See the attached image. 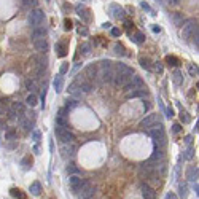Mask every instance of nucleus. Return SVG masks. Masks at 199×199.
Segmentation results:
<instances>
[{"instance_id":"f257e3e1","label":"nucleus","mask_w":199,"mask_h":199,"mask_svg":"<svg viewBox=\"0 0 199 199\" xmlns=\"http://www.w3.org/2000/svg\"><path fill=\"white\" fill-rule=\"evenodd\" d=\"M182 37L185 40H191L193 38V35L197 32V21L196 19H188L187 23L182 24Z\"/></svg>"},{"instance_id":"f03ea898","label":"nucleus","mask_w":199,"mask_h":199,"mask_svg":"<svg viewBox=\"0 0 199 199\" xmlns=\"http://www.w3.org/2000/svg\"><path fill=\"white\" fill-rule=\"evenodd\" d=\"M148 134H150V137L155 140L156 145L162 147V145L166 144V134H164V129H162V124H161V123H159L158 126H153Z\"/></svg>"},{"instance_id":"7ed1b4c3","label":"nucleus","mask_w":199,"mask_h":199,"mask_svg":"<svg viewBox=\"0 0 199 199\" xmlns=\"http://www.w3.org/2000/svg\"><path fill=\"white\" fill-rule=\"evenodd\" d=\"M27 21H29V24L34 27V29L35 27H40L45 21V13L40 8H34V10H30L29 16H27Z\"/></svg>"},{"instance_id":"20e7f679","label":"nucleus","mask_w":199,"mask_h":199,"mask_svg":"<svg viewBox=\"0 0 199 199\" xmlns=\"http://www.w3.org/2000/svg\"><path fill=\"white\" fill-rule=\"evenodd\" d=\"M139 177L144 180H156L158 182V174H156V170L153 166H150L147 162V164H142L139 167Z\"/></svg>"},{"instance_id":"39448f33","label":"nucleus","mask_w":199,"mask_h":199,"mask_svg":"<svg viewBox=\"0 0 199 199\" xmlns=\"http://www.w3.org/2000/svg\"><path fill=\"white\" fill-rule=\"evenodd\" d=\"M56 137H58L62 144H73L75 142V136L70 132L67 127H56Z\"/></svg>"},{"instance_id":"423d86ee","label":"nucleus","mask_w":199,"mask_h":199,"mask_svg":"<svg viewBox=\"0 0 199 199\" xmlns=\"http://www.w3.org/2000/svg\"><path fill=\"white\" fill-rule=\"evenodd\" d=\"M142 88H145V83H144V80H142L139 75L131 76V80L124 84L126 92H129V91H136V89H142Z\"/></svg>"},{"instance_id":"0eeeda50","label":"nucleus","mask_w":199,"mask_h":199,"mask_svg":"<svg viewBox=\"0 0 199 199\" xmlns=\"http://www.w3.org/2000/svg\"><path fill=\"white\" fill-rule=\"evenodd\" d=\"M80 196H78V199H92L94 197V193H96V190H94V187H92L91 183H88V182H84L83 183V187L80 188Z\"/></svg>"},{"instance_id":"6e6552de","label":"nucleus","mask_w":199,"mask_h":199,"mask_svg":"<svg viewBox=\"0 0 199 199\" xmlns=\"http://www.w3.org/2000/svg\"><path fill=\"white\" fill-rule=\"evenodd\" d=\"M83 183H84V180L78 174H72L69 177V185H70V188H72V191H75V193L80 191V188L83 187Z\"/></svg>"},{"instance_id":"1a4fd4ad","label":"nucleus","mask_w":199,"mask_h":199,"mask_svg":"<svg viewBox=\"0 0 199 199\" xmlns=\"http://www.w3.org/2000/svg\"><path fill=\"white\" fill-rule=\"evenodd\" d=\"M158 123H159V115L158 113H151V115H148V116H145L144 119H142L140 126L142 127H153Z\"/></svg>"},{"instance_id":"9d476101","label":"nucleus","mask_w":199,"mask_h":199,"mask_svg":"<svg viewBox=\"0 0 199 199\" xmlns=\"http://www.w3.org/2000/svg\"><path fill=\"white\" fill-rule=\"evenodd\" d=\"M75 151H76V147L73 144H64L62 148H61V153H62V158H73L75 156Z\"/></svg>"},{"instance_id":"9b49d317","label":"nucleus","mask_w":199,"mask_h":199,"mask_svg":"<svg viewBox=\"0 0 199 199\" xmlns=\"http://www.w3.org/2000/svg\"><path fill=\"white\" fill-rule=\"evenodd\" d=\"M80 78L76 80V83H78V86H80V89H81V92L83 94H89L91 92V89H92V84H91V81L89 80H86L84 76H81V75H78Z\"/></svg>"},{"instance_id":"f8f14e48","label":"nucleus","mask_w":199,"mask_h":199,"mask_svg":"<svg viewBox=\"0 0 199 199\" xmlns=\"http://www.w3.org/2000/svg\"><path fill=\"white\" fill-rule=\"evenodd\" d=\"M66 108H62V110H59V113H58V116H56V127H67L69 129V121L66 119Z\"/></svg>"},{"instance_id":"ddd939ff","label":"nucleus","mask_w":199,"mask_h":199,"mask_svg":"<svg viewBox=\"0 0 199 199\" xmlns=\"http://www.w3.org/2000/svg\"><path fill=\"white\" fill-rule=\"evenodd\" d=\"M131 80V76H127V75H123V73H118L115 72V75H113V83L116 84V86H124V84Z\"/></svg>"},{"instance_id":"4468645a","label":"nucleus","mask_w":199,"mask_h":199,"mask_svg":"<svg viewBox=\"0 0 199 199\" xmlns=\"http://www.w3.org/2000/svg\"><path fill=\"white\" fill-rule=\"evenodd\" d=\"M75 11H76V15L78 16H80L83 21H86V23H88V21L91 19V15H89V10L86 8V6H84V5H76V8H75Z\"/></svg>"},{"instance_id":"2eb2a0df","label":"nucleus","mask_w":199,"mask_h":199,"mask_svg":"<svg viewBox=\"0 0 199 199\" xmlns=\"http://www.w3.org/2000/svg\"><path fill=\"white\" fill-rule=\"evenodd\" d=\"M21 113H24V105L21 102H13L11 110H10V118H16Z\"/></svg>"},{"instance_id":"dca6fc26","label":"nucleus","mask_w":199,"mask_h":199,"mask_svg":"<svg viewBox=\"0 0 199 199\" xmlns=\"http://www.w3.org/2000/svg\"><path fill=\"white\" fill-rule=\"evenodd\" d=\"M142 196L144 199H155L156 197V191L150 187V185H142Z\"/></svg>"},{"instance_id":"f3484780","label":"nucleus","mask_w":199,"mask_h":199,"mask_svg":"<svg viewBox=\"0 0 199 199\" xmlns=\"http://www.w3.org/2000/svg\"><path fill=\"white\" fill-rule=\"evenodd\" d=\"M110 15L113 16V18H116V19H123L124 18V10L121 8L119 5H110Z\"/></svg>"},{"instance_id":"a211bd4d","label":"nucleus","mask_w":199,"mask_h":199,"mask_svg":"<svg viewBox=\"0 0 199 199\" xmlns=\"http://www.w3.org/2000/svg\"><path fill=\"white\" fill-rule=\"evenodd\" d=\"M69 94L72 96L73 99H80V97L83 96V92H81V89H80V86H78L76 81H73V83L69 86Z\"/></svg>"},{"instance_id":"6ab92c4d","label":"nucleus","mask_w":199,"mask_h":199,"mask_svg":"<svg viewBox=\"0 0 199 199\" xmlns=\"http://www.w3.org/2000/svg\"><path fill=\"white\" fill-rule=\"evenodd\" d=\"M46 37V29L45 27H35L34 29V32H32V40L35 41V40H41V38H45Z\"/></svg>"},{"instance_id":"aec40b11","label":"nucleus","mask_w":199,"mask_h":199,"mask_svg":"<svg viewBox=\"0 0 199 199\" xmlns=\"http://www.w3.org/2000/svg\"><path fill=\"white\" fill-rule=\"evenodd\" d=\"M197 167L196 166H191V167H188L187 169V179L190 180V182H197Z\"/></svg>"},{"instance_id":"412c9836","label":"nucleus","mask_w":199,"mask_h":199,"mask_svg":"<svg viewBox=\"0 0 199 199\" xmlns=\"http://www.w3.org/2000/svg\"><path fill=\"white\" fill-rule=\"evenodd\" d=\"M34 45H35V48H37V51H40V53H46L48 51V41H46V38L35 40Z\"/></svg>"},{"instance_id":"4be33fe9","label":"nucleus","mask_w":199,"mask_h":199,"mask_svg":"<svg viewBox=\"0 0 199 199\" xmlns=\"http://www.w3.org/2000/svg\"><path fill=\"white\" fill-rule=\"evenodd\" d=\"M96 73H97V69H96L94 64H91V66L86 67L83 76H86V80H94V78H96Z\"/></svg>"},{"instance_id":"5701e85b","label":"nucleus","mask_w":199,"mask_h":199,"mask_svg":"<svg viewBox=\"0 0 199 199\" xmlns=\"http://www.w3.org/2000/svg\"><path fill=\"white\" fill-rule=\"evenodd\" d=\"M53 86H54V89H56V92H61V91H62V88H64V78H62V75H61V73L54 76V81H53Z\"/></svg>"},{"instance_id":"b1692460","label":"nucleus","mask_w":199,"mask_h":199,"mask_svg":"<svg viewBox=\"0 0 199 199\" xmlns=\"http://www.w3.org/2000/svg\"><path fill=\"white\" fill-rule=\"evenodd\" d=\"M116 72H118V73H123V75H127V76H132V75H134L132 69L127 67V66H124V64H118V66H116Z\"/></svg>"},{"instance_id":"393cba45","label":"nucleus","mask_w":199,"mask_h":199,"mask_svg":"<svg viewBox=\"0 0 199 199\" xmlns=\"http://www.w3.org/2000/svg\"><path fill=\"white\" fill-rule=\"evenodd\" d=\"M140 96H147V89H145V88L126 92V97H127V99H132V97H140Z\"/></svg>"},{"instance_id":"a878e982","label":"nucleus","mask_w":199,"mask_h":199,"mask_svg":"<svg viewBox=\"0 0 199 199\" xmlns=\"http://www.w3.org/2000/svg\"><path fill=\"white\" fill-rule=\"evenodd\" d=\"M162 156H164V153H162V148L156 147L155 150H153V155L150 156V162H153V161H158V159H162Z\"/></svg>"},{"instance_id":"bb28decb","label":"nucleus","mask_w":199,"mask_h":199,"mask_svg":"<svg viewBox=\"0 0 199 199\" xmlns=\"http://www.w3.org/2000/svg\"><path fill=\"white\" fill-rule=\"evenodd\" d=\"M16 137H18V131L15 127H8L5 131V140H16Z\"/></svg>"},{"instance_id":"cd10ccee","label":"nucleus","mask_w":199,"mask_h":199,"mask_svg":"<svg viewBox=\"0 0 199 199\" xmlns=\"http://www.w3.org/2000/svg\"><path fill=\"white\" fill-rule=\"evenodd\" d=\"M172 80H174V83L177 84V86H180V84L183 83V76H182V72L179 69H175L174 70V73H172Z\"/></svg>"},{"instance_id":"c85d7f7f","label":"nucleus","mask_w":199,"mask_h":199,"mask_svg":"<svg viewBox=\"0 0 199 199\" xmlns=\"http://www.w3.org/2000/svg\"><path fill=\"white\" fill-rule=\"evenodd\" d=\"M26 104L29 105V107H35V105L38 104V97L34 94V92H30L29 96H27V99H26Z\"/></svg>"},{"instance_id":"c756f323","label":"nucleus","mask_w":199,"mask_h":199,"mask_svg":"<svg viewBox=\"0 0 199 199\" xmlns=\"http://www.w3.org/2000/svg\"><path fill=\"white\" fill-rule=\"evenodd\" d=\"M26 89H29L30 92H35L37 91V81L34 78H27L26 80Z\"/></svg>"},{"instance_id":"7c9ffc66","label":"nucleus","mask_w":199,"mask_h":199,"mask_svg":"<svg viewBox=\"0 0 199 199\" xmlns=\"http://www.w3.org/2000/svg\"><path fill=\"white\" fill-rule=\"evenodd\" d=\"M40 193H41V185H40V182H34V183L30 185V194L38 196Z\"/></svg>"},{"instance_id":"2f4dec72","label":"nucleus","mask_w":199,"mask_h":199,"mask_svg":"<svg viewBox=\"0 0 199 199\" xmlns=\"http://www.w3.org/2000/svg\"><path fill=\"white\" fill-rule=\"evenodd\" d=\"M170 18H172V21H174V24L175 26H182L183 24V16L180 15V13H170Z\"/></svg>"},{"instance_id":"473e14b6","label":"nucleus","mask_w":199,"mask_h":199,"mask_svg":"<svg viewBox=\"0 0 199 199\" xmlns=\"http://www.w3.org/2000/svg\"><path fill=\"white\" fill-rule=\"evenodd\" d=\"M179 191H180V199H187V196H188V185L187 183H180L179 185Z\"/></svg>"},{"instance_id":"72a5a7b5","label":"nucleus","mask_w":199,"mask_h":199,"mask_svg":"<svg viewBox=\"0 0 199 199\" xmlns=\"http://www.w3.org/2000/svg\"><path fill=\"white\" fill-rule=\"evenodd\" d=\"M139 62H140V66L144 67L145 70H151V61L148 58H144V56H142V58L139 59Z\"/></svg>"},{"instance_id":"f704fd0d","label":"nucleus","mask_w":199,"mask_h":199,"mask_svg":"<svg viewBox=\"0 0 199 199\" xmlns=\"http://www.w3.org/2000/svg\"><path fill=\"white\" fill-rule=\"evenodd\" d=\"M21 166H23L24 170L30 169V167H32V158H30V156H24L23 161H21Z\"/></svg>"},{"instance_id":"c9c22d12","label":"nucleus","mask_w":199,"mask_h":199,"mask_svg":"<svg viewBox=\"0 0 199 199\" xmlns=\"http://www.w3.org/2000/svg\"><path fill=\"white\" fill-rule=\"evenodd\" d=\"M56 51H58L59 58H64V56L67 54V48H66V45H64V43H58V45H56Z\"/></svg>"},{"instance_id":"e433bc0d","label":"nucleus","mask_w":199,"mask_h":199,"mask_svg":"<svg viewBox=\"0 0 199 199\" xmlns=\"http://www.w3.org/2000/svg\"><path fill=\"white\" fill-rule=\"evenodd\" d=\"M166 62H167V66L169 67H177V66H179V59H177L175 58V56H167V58H166Z\"/></svg>"},{"instance_id":"4c0bfd02","label":"nucleus","mask_w":199,"mask_h":199,"mask_svg":"<svg viewBox=\"0 0 199 199\" xmlns=\"http://www.w3.org/2000/svg\"><path fill=\"white\" fill-rule=\"evenodd\" d=\"M134 41H136L137 45H142L145 41V34L144 32H136V35H134Z\"/></svg>"},{"instance_id":"58836bf2","label":"nucleus","mask_w":199,"mask_h":199,"mask_svg":"<svg viewBox=\"0 0 199 199\" xmlns=\"http://www.w3.org/2000/svg\"><path fill=\"white\" fill-rule=\"evenodd\" d=\"M11 196L13 197H18V199H26V194L21 190H18V188H13L11 190Z\"/></svg>"},{"instance_id":"ea45409f","label":"nucleus","mask_w":199,"mask_h":199,"mask_svg":"<svg viewBox=\"0 0 199 199\" xmlns=\"http://www.w3.org/2000/svg\"><path fill=\"white\" fill-rule=\"evenodd\" d=\"M78 105V99H67V102H66V110H70V108H73Z\"/></svg>"},{"instance_id":"a19ab883","label":"nucleus","mask_w":199,"mask_h":199,"mask_svg":"<svg viewBox=\"0 0 199 199\" xmlns=\"http://www.w3.org/2000/svg\"><path fill=\"white\" fill-rule=\"evenodd\" d=\"M188 73H190V76H197V66L196 64H188Z\"/></svg>"},{"instance_id":"79ce46f5","label":"nucleus","mask_w":199,"mask_h":199,"mask_svg":"<svg viewBox=\"0 0 199 199\" xmlns=\"http://www.w3.org/2000/svg\"><path fill=\"white\" fill-rule=\"evenodd\" d=\"M115 53H116L118 56H124V54H126V49H124V46H123L121 43H116V45H115Z\"/></svg>"},{"instance_id":"37998d69","label":"nucleus","mask_w":199,"mask_h":199,"mask_svg":"<svg viewBox=\"0 0 199 199\" xmlns=\"http://www.w3.org/2000/svg\"><path fill=\"white\" fill-rule=\"evenodd\" d=\"M80 49H81V53H83V54H89V51H91V45H89V43H83V45L80 46Z\"/></svg>"},{"instance_id":"c03bdc74","label":"nucleus","mask_w":199,"mask_h":199,"mask_svg":"<svg viewBox=\"0 0 199 199\" xmlns=\"http://www.w3.org/2000/svg\"><path fill=\"white\" fill-rule=\"evenodd\" d=\"M180 119H182L183 123H188V121H190V116H188V113L185 112V110L180 112Z\"/></svg>"},{"instance_id":"a18cd8bd","label":"nucleus","mask_w":199,"mask_h":199,"mask_svg":"<svg viewBox=\"0 0 199 199\" xmlns=\"http://www.w3.org/2000/svg\"><path fill=\"white\" fill-rule=\"evenodd\" d=\"M40 131H37V129H35V131H32V139L35 140V142H37V144H38V142H40Z\"/></svg>"},{"instance_id":"49530a36","label":"nucleus","mask_w":199,"mask_h":199,"mask_svg":"<svg viewBox=\"0 0 199 199\" xmlns=\"http://www.w3.org/2000/svg\"><path fill=\"white\" fill-rule=\"evenodd\" d=\"M153 64H155V70H156L158 73H161V72H162V62L156 61V62H153Z\"/></svg>"},{"instance_id":"de8ad7c7","label":"nucleus","mask_w":199,"mask_h":199,"mask_svg":"<svg viewBox=\"0 0 199 199\" xmlns=\"http://www.w3.org/2000/svg\"><path fill=\"white\" fill-rule=\"evenodd\" d=\"M64 29H66V30H70V29H72V21H70V19H66V21H64Z\"/></svg>"},{"instance_id":"09e8293b","label":"nucleus","mask_w":199,"mask_h":199,"mask_svg":"<svg viewBox=\"0 0 199 199\" xmlns=\"http://www.w3.org/2000/svg\"><path fill=\"white\" fill-rule=\"evenodd\" d=\"M78 34H80V35H84V37H86V35L89 34V30H88V27H80V29H78Z\"/></svg>"},{"instance_id":"8fccbe9b","label":"nucleus","mask_w":199,"mask_h":199,"mask_svg":"<svg viewBox=\"0 0 199 199\" xmlns=\"http://www.w3.org/2000/svg\"><path fill=\"white\" fill-rule=\"evenodd\" d=\"M67 172H69L70 175H72V174H76V172H78V169H76L73 164H70V166L67 167Z\"/></svg>"},{"instance_id":"3c124183","label":"nucleus","mask_w":199,"mask_h":199,"mask_svg":"<svg viewBox=\"0 0 199 199\" xmlns=\"http://www.w3.org/2000/svg\"><path fill=\"white\" fill-rule=\"evenodd\" d=\"M67 70H69V64H67V62H64L62 66H61V75L67 73Z\"/></svg>"},{"instance_id":"603ef678","label":"nucleus","mask_w":199,"mask_h":199,"mask_svg":"<svg viewBox=\"0 0 199 199\" xmlns=\"http://www.w3.org/2000/svg\"><path fill=\"white\" fill-rule=\"evenodd\" d=\"M185 158H187V159H191V158H193V148H188V150L185 151Z\"/></svg>"},{"instance_id":"864d4df0","label":"nucleus","mask_w":199,"mask_h":199,"mask_svg":"<svg viewBox=\"0 0 199 199\" xmlns=\"http://www.w3.org/2000/svg\"><path fill=\"white\" fill-rule=\"evenodd\" d=\"M180 131H182V126H180L179 123H177V124H174V126H172V132H174V134H179Z\"/></svg>"},{"instance_id":"5fc2aeb1","label":"nucleus","mask_w":199,"mask_h":199,"mask_svg":"<svg viewBox=\"0 0 199 199\" xmlns=\"http://www.w3.org/2000/svg\"><path fill=\"white\" fill-rule=\"evenodd\" d=\"M112 35H113V37H119V35H121V30H119L118 27H113V29H112Z\"/></svg>"},{"instance_id":"6e6d98bb","label":"nucleus","mask_w":199,"mask_h":199,"mask_svg":"<svg viewBox=\"0 0 199 199\" xmlns=\"http://www.w3.org/2000/svg\"><path fill=\"white\" fill-rule=\"evenodd\" d=\"M124 26H126V29H127V30H131V29H132V27H134V24L131 23V21H129V19H126V21H124Z\"/></svg>"},{"instance_id":"4d7b16f0","label":"nucleus","mask_w":199,"mask_h":199,"mask_svg":"<svg viewBox=\"0 0 199 199\" xmlns=\"http://www.w3.org/2000/svg\"><path fill=\"white\" fill-rule=\"evenodd\" d=\"M166 199H179V197H177V194H175V193H172V191H170V193H167V194H166Z\"/></svg>"},{"instance_id":"13d9d810","label":"nucleus","mask_w":199,"mask_h":199,"mask_svg":"<svg viewBox=\"0 0 199 199\" xmlns=\"http://www.w3.org/2000/svg\"><path fill=\"white\" fill-rule=\"evenodd\" d=\"M167 3L170 5V6H177L180 3V0H167Z\"/></svg>"},{"instance_id":"bf43d9fd","label":"nucleus","mask_w":199,"mask_h":199,"mask_svg":"<svg viewBox=\"0 0 199 199\" xmlns=\"http://www.w3.org/2000/svg\"><path fill=\"white\" fill-rule=\"evenodd\" d=\"M193 190L196 191V196H197V194H199V185H197V182L193 183Z\"/></svg>"},{"instance_id":"052dcab7","label":"nucleus","mask_w":199,"mask_h":199,"mask_svg":"<svg viewBox=\"0 0 199 199\" xmlns=\"http://www.w3.org/2000/svg\"><path fill=\"white\" fill-rule=\"evenodd\" d=\"M153 32H155V34H159V32H161V27H159V26H153Z\"/></svg>"},{"instance_id":"680f3d73","label":"nucleus","mask_w":199,"mask_h":199,"mask_svg":"<svg viewBox=\"0 0 199 199\" xmlns=\"http://www.w3.org/2000/svg\"><path fill=\"white\" fill-rule=\"evenodd\" d=\"M185 144H187V145H191V136H187V137H185Z\"/></svg>"},{"instance_id":"e2e57ef3","label":"nucleus","mask_w":199,"mask_h":199,"mask_svg":"<svg viewBox=\"0 0 199 199\" xmlns=\"http://www.w3.org/2000/svg\"><path fill=\"white\" fill-rule=\"evenodd\" d=\"M170 116H174V112H172V108H167V118H170Z\"/></svg>"},{"instance_id":"0e129e2a","label":"nucleus","mask_w":199,"mask_h":199,"mask_svg":"<svg viewBox=\"0 0 199 199\" xmlns=\"http://www.w3.org/2000/svg\"><path fill=\"white\" fill-rule=\"evenodd\" d=\"M110 26H112V24H110V23H105V24H104V26H102V27H104V29H110Z\"/></svg>"},{"instance_id":"69168bd1","label":"nucleus","mask_w":199,"mask_h":199,"mask_svg":"<svg viewBox=\"0 0 199 199\" xmlns=\"http://www.w3.org/2000/svg\"><path fill=\"white\" fill-rule=\"evenodd\" d=\"M46 2H51V0H46Z\"/></svg>"},{"instance_id":"338daca9","label":"nucleus","mask_w":199,"mask_h":199,"mask_svg":"<svg viewBox=\"0 0 199 199\" xmlns=\"http://www.w3.org/2000/svg\"><path fill=\"white\" fill-rule=\"evenodd\" d=\"M24 2H26V0H23V3H24Z\"/></svg>"}]
</instances>
